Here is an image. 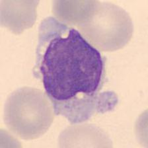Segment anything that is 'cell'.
<instances>
[{
	"instance_id": "obj_1",
	"label": "cell",
	"mask_w": 148,
	"mask_h": 148,
	"mask_svg": "<svg viewBox=\"0 0 148 148\" xmlns=\"http://www.w3.org/2000/svg\"><path fill=\"white\" fill-rule=\"evenodd\" d=\"M33 73L42 79L55 114L71 124L114 110L119 101L115 92H101L105 58L78 31L54 17H46L39 26Z\"/></svg>"
},
{
	"instance_id": "obj_2",
	"label": "cell",
	"mask_w": 148,
	"mask_h": 148,
	"mask_svg": "<svg viewBox=\"0 0 148 148\" xmlns=\"http://www.w3.org/2000/svg\"><path fill=\"white\" fill-rule=\"evenodd\" d=\"M54 115L49 98L36 88H19L9 95L5 103V124L22 140H35L44 135L54 121Z\"/></svg>"
},
{
	"instance_id": "obj_3",
	"label": "cell",
	"mask_w": 148,
	"mask_h": 148,
	"mask_svg": "<svg viewBox=\"0 0 148 148\" xmlns=\"http://www.w3.org/2000/svg\"><path fill=\"white\" fill-rule=\"evenodd\" d=\"M77 27L88 42L104 52L124 48L134 34V24L128 13L109 2L97 1L89 17Z\"/></svg>"
},
{
	"instance_id": "obj_4",
	"label": "cell",
	"mask_w": 148,
	"mask_h": 148,
	"mask_svg": "<svg viewBox=\"0 0 148 148\" xmlns=\"http://www.w3.org/2000/svg\"><path fill=\"white\" fill-rule=\"evenodd\" d=\"M39 1H1V25L15 34L32 27Z\"/></svg>"
},
{
	"instance_id": "obj_5",
	"label": "cell",
	"mask_w": 148,
	"mask_h": 148,
	"mask_svg": "<svg viewBox=\"0 0 148 148\" xmlns=\"http://www.w3.org/2000/svg\"><path fill=\"white\" fill-rule=\"evenodd\" d=\"M59 143L60 147H112L107 134L91 124L68 127L60 134Z\"/></svg>"
},
{
	"instance_id": "obj_6",
	"label": "cell",
	"mask_w": 148,
	"mask_h": 148,
	"mask_svg": "<svg viewBox=\"0 0 148 148\" xmlns=\"http://www.w3.org/2000/svg\"><path fill=\"white\" fill-rule=\"evenodd\" d=\"M97 1H53L52 11L55 18L69 27H77L85 21Z\"/></svg>"
}]
</instances>
